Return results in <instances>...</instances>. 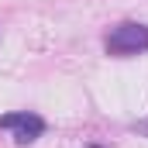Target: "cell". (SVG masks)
Masks as SVG:
<instances>
[{"instance_id":"3957f363","label":"cell","mask_w":148,"mask_h":148,"mask_svg":"<svg viewBox=\"0 0 148 148\" xmlns=\"http://www.w3.org/2000/svg\"><path fill=\"white\" fill-rule=\"evenodd\" d=\"M131 131H134V134H141V138H148V117H141V121H131Z\"/></svg>"},{"instance_id":"6da1fadb","label":"cell","mask_w":148,"mask_h":148,"mask_svg":"<svg viewBox=\"0 0 148 148\" xmlns=\"http://www.w3.org/2000/svg\"><path fill=\"white\" fill-rule=\"evenodd\" d=\"M103 45H107L110 55H141V52H148V24L124 21L107 35Z\"/></svg>"},{"instance_id":"7a4b0ae2","label":"cell","mask_w":148,"mask_h":148,"mask_svg":"<svg viewBox=\"0 0 148 148\" xmlns=\"http://www.w3.org/2000/svg\"><path fill=\"white\" fill-rule=\"evenodd\" d=\"M0 127L10 131L17 145H31V141H38V138L45 134V121H41L38 114H31V110L3 114V117H0Z\"/></svg>"},{"instance_id":"277c9868","label":"cell","mask_w":148,"mask_h":148,"mask_svg":"<svg viewBox=\"0 0 148 148\" xmlns=\"http://www.w3.org/2000/svg\"><path fill=\"white\" fill-rule=\"evenodd\" d=\"M90 148H103V145H90Z\"/></svg>"}]
</instances>
